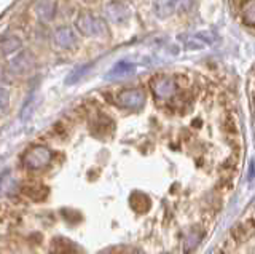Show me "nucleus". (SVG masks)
I'll return each instance as SVG.
<instances>
[{"label": "nucleus", "mask_w": 255, "mask_h": 254, "mask_svg": "<svg viewBox=\"0 0 255 254\" xmlns=\"http://www.w3.org/2000/svg\"><path fill=\"white\" fill-rule=\"evenodd\" d=\"M77 29L86 37H101L107 34V27L101 18H96L89 13H83L77 20Z\"/></svg>", "instance_id": "nucleus-1"}, {"label": "nucleus", "mask_w": 255, "mask_h": 254, "mask_svg": "<svg viewBox=\"0 0 255 254\" xmlns=\"http://www.w3.org/2000/svg\"><path fill=\"white\" fill-rule=\"evenodd\" d=\"M50 160H51L50 149H46L43 146L32 147L26 155H24V163H26V166L32 168V169H40V168L46 166L48 163H50Z\"/></svg>", "instance_id": "nucleus-2"}, {"label": "nucleus", "mask_w": 255, "mask_h": 254, "mask_svg": "<svg viewBox=\"0 0 255 254\" xmlns=\"http://www.w3.org/2000/svg\"><path fill=\"white\" fill-rule=\"evenodd\" d=\"M151 90L158 99H169L177 92V83L171 77H158L151 82Z\"/></svg>", "instance_id": "nucleus-3"}, {"label": "nucleus", "mask_w": 255, "mask_h": 254, "mask_svg": "<svg viewBox=\"0 0 255 254\" xmlns=\"http://www.w3.org/2000/svg\"><path fill=\"white\" fill-rule=\"evenodd\" d=\"M145 102V93L142 90H125L118 94V104L128 109H139Z\"/></svg>", "instance_id": "nucleus-4"}, {"label": "nucleus", "mask_w": 255, "mask_h": 254, "mask_svg": "<svg viewBox=\"0 0 255 254\" xmlns=\"http://www.w3.org/2000/svg\"><path fill=\"white\" fill-rule=\"evenodd\" d=\"M32 66H34V58L30 56L27 51H24L21 54H18L15 59H11L8 69H10V72H13V74L21 75L24 72H27Z\"/></svg>", "instance_id": "nucleus-5"}, {"label": "nucleus", "mask_w": 255, "mask_h": 254, "mask_svg": "<svg viewBox=\"0 0 255 254\" xmlns=\"http://www.w3.org/2000/svg\"><path fill=\"white\" fill-rule=\"evenodd\" d=\"M255 231V221L254 219H247L244 222H239L233 231H232V237L236 241H246L252 237V233Z\"/></svg>", "instance_id": "nucleus-6"}, {"label": "nucleus", "mask_w": 255, "mask_h": 254, "mask_svg": "<svg viewBox=\"0 0 255 254\" xmlns=\"http://www.w3.org/2000/svg\"><path fill=\"white\" fill-rule=\"evenodd\" d=\"M54 42L59 48H64V50H69L75 45V34L70 27H61L54 34Z\"/></svg>", "instance_id": "nucleus-7"}, {"label": "nucleus", "mask_w": 255, "mask_h": 254, "mask_svg": "<svg viewBox=\"0 0 255 254\" xmlns=\"http://www.w3.org/2000/svg\"><path fill=\"white\" fill-rule=\"evenodd\" d=\"M107 16L115 24H125V21L128 20V10L123 3L112 2L107 5Z\"/></svg>", "instance_id": "nucleus-8"}, {"label": "nucleus", "mask_w": 255, "mask_h": 254, "mask_svg": "<svg viewBox=\"0 0 255 254\" xmlns=\"http://www.w3.org/2000/svg\"><path fill=\"white\" fill-rule=\"evenodd\" d=\"M134 72V66L131 63H126V61H120L113 66V68L108 70L107 78H121V77H128Z\"/></svg>", "instance_id": "nucleus-9"}, {"label": "nucleus", "mask_w": 255, "mask_h": 254, "mask_svg": "<svg viewBox=\"0 0 255 254\" xmlns=\"http://www.w3.org/2000/svg\"><path fill=\"white\" fill-rule=\"evenodd\" d=\"M175 7L179 8V0H156L155 2V11L160 18L172 15Z\"/></svg>", "instance_id": "nucleus-10"}, {"label": "nucleus", "mask_w": 255, "mask_h": 254, "mask_svg": "<svg viewBox=\"0 0 255 254\" xmlns=\"http://www.w3.org/2000/svg\"><path fill=\"white\" fill-rule=\"evenodd\" d=\"M129 203L136 211H139V213H147V211L150 209V198L145 195V193H141V192L132 193L131 198H129Z\"/></svg>", "instance_id": "nucleus-11"}, {"label": "nucleus", "mask_w": 255, "mask_h": 254, "mask_svg": "<svg viewBox=\"0 0 255 254\" xmlns=\"http://www.w3.org/2000/svg\"><path fill=\"white\" fill-rule=\"evenodd\" d=\"M241 18L246 26H255V0H247L241 8Z\"/></svg>", "instance_id": "nucleus-12"}, {"label": "nucleus", "mask_w": 255, "mask_h": 254, "mask_svg": "<svg viewBox=\"0 0 255 254\" xmlns=\"http://www.w3.org/2000/svg\"><path fill=\"white\" fill-rule=\"evenodd\" d=\"M201 237H203V233H201L199 229H191V231L187 233V237L184 240V251L190 253V251L195 250V248L199 245V241H201Z\"/></svg>", "instance_id": "nucleus-13"}, {"label": "nucleus", "mask_w": 255, "mask_h": 254, "mask_svg": "<svg viewBox=\"0 0 255 254\" xmlns=\"http://www.w3.org/2000/svg\"><path fill=\"white\" fill-rule=\"evenodd\" d=\"M35 10H37V15L40 20L50 21L54 15V3L50 2V0H40L37 3V7H35Z\"/></svg>", "instance_id": "nucleus-14"}, {"label": "nucleus", "mask_w": 255, "mask_h": 254, "mask_svg": "<svg viewBox=\"0 0 255 254\" xmlns=\"http://www.w3.org/2000/svg\"><path fill=\"white\" fill-rule=\"evenodd\" d=\"M21 48V40L16 37H3L2 40V54L8 56V54L15 53L16 50Z\"/></svg>", "instance_id": "nucleus-15"}, {"label": "nucleus", "mask_w": 255, "mask_h": 254, "mask_svg": "<svg viewBox=\"0 0 255 254\" xmlns=\"http://www.w3.org/2000/svg\"><path fill=\"white\" fill-rule=\"evenodd\" d=\"M72 243L65 241L63 238H56L51 243V253L53 254H69L72 251Z\"/></svg>", "instance_id": "nucleus-16"}, {"label": "nucleus", "mask_w": 255, "mask_h": 254, "mask_svg": "<svg viewBox=\"0 0 255 254\" xmlns=\"http://www.w3.org/2000/svg\"><path fill=\"white\" fill-rule=\"evenodd\" d=\"M223 123H225V128L228 133H238V125H236L234 118L233 117H225V120H223Z\"/></svg>", "instance_id": "nucleus-17"}, {"label": "nucleus", "mask_w": 255, "mask_h": 254, "mask_svg": "<svg viewBox=\"0 0 255 254\" xmlns=\"http://www.w3.org/2000/svg\"><path fill=\"white\" fill-rule=\"evenodd\" d=\"M8 104V92H7V88H2V111H5V107H7Z\"/></svg>", "instance_id": "nucleus-18"}, {"label": "nucleus", "mask_w": 255, "mask_h": 254, "mask_svg": "<svg viewBox=\"0 0 255 254\" xmlns=\"http://www.w3.org/2000/svg\"><path fill=\"white\" fill-rule=\"evenodd\" d=\"M123 254H141V253H139V251H136V250H126Z\"/></svg>", "instance_id": "nucleus-19"}, {"label": "nucleus", "mask_w": 255, "mask_h": 254, "mask_svg": "<svg viewBox=\"0 0 255 254\" xmlns=\"http://www.w3.org/2000/svg\"><path fill=\"white\" fill-rule=\"evenodd\" d=\"M252 107H254V117H255V99H254V104H252Z\"/></svg>", "instance_id": "nucleus-20"}]
</instances>
